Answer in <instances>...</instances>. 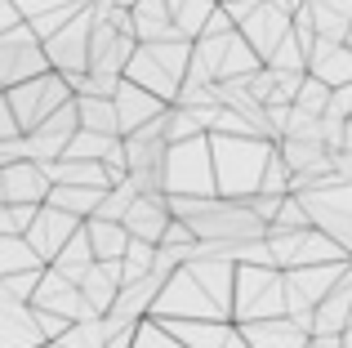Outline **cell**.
Here are the masks:
<instances>
[{"instance_id": "6da1fadb", "label": "cell", "mask_w": 352, "mask_h": 348, "mask_svg": "<svg viewBox=\"0 0 352 348\" xmlns=\"http://www.w3.org/2000/svg\"><path fill=\"white\" fill-rule=\"evenodd\" d=\"M5 103H9V116H14L18 134H27V130H36L45 116L58 112L63 103H72L67 76L45 72V76H32V80H23V85H9L5 89Z\"/></svg>"}, {"instance_id": "7a4b0ae2", "label": "cell", "mask_w": 352, "mask_h": 348, "mask_svg": "<svg viewBox=\"0 0 352 348\" xmlns=\"http://www.w3.org/2000/svg\"><path fill=\"white\" fill-rule=\"evenodd\" d=\"M45 72H50V58H45V45L32 32V23H14L9 32H0V89L23 85Z\"/></svg>"}, {"instance_id": "3957f363", "label": "cell", "mask_w": 352, "mask_h": 348, "mask_svg": "<svg viewBox=\"0 0 352 348\" xmlns=\"http://www.w3.org/2000/svg\"><path fill=\"white\" fill-rule=\"evenodd\" d=\"M23 237H27V246L36 250V259L45 263V259H54V254H58L63 246L76 237V219L63 215V210H54V206H41V210H36V219L27 224Z\"/></svg>"}, {"instance_id": "277c9868", "label": "cell", "mask_w": 352, "mask_h": 348, "mask_svg": "<svg viewBox=\"0 0 352 348\" xmlns=\"http://www.w3.org/2000/svg\"><path fill=\"white\" fill-rule=\"evenodd\" d=\"M0 183H5V206H45V197H50L45 170L27 157L0 166Z\"/></svg>"}, {"instance_id": "5b68a950", "label": "cell", "mask_w": 352, "mask_h": 348, "mask_svg": "<svg viewBox=\"0 0 352 348\" xmlns=\"http://www.w3.org/2000/svg\"><path fill=\"white\" fill-rule=\"evenodd\" d=\"M290 36V9H276V5H258L254 14L245 18V45L258 54V58H272L276 45Z\"/></svg>"}, {"instance_id": "8992f818", "label": "cell", "mask_w": 352, "mask_h": 348, "mask_svg": "<svg viewBox=\"0 0 352 348\" xmlns=\"http://www.w3.org/2000/svg\"><path fill=\"white\" fill-rule=\"evenodd\" d=\"M112 107H116L120 134H129V130H138V125H147V121H156V116H165L161 98H156L152 89H143V85H129V80H120V85H116Z\"/></svg>"}, {"instance_id": "52a82bcc", "label": "cell", "mask_w": 352, "mask_h": 348, "mask_svg": "<svg viewBox=\"0 0 352 348\" xmlns=\"http://www.w3.org/2000/svg\"><path fill=\"white\" fill-rule=\"evenodd\" d=\"M76 290H80V304H85L89 317H94V308H98V313H107L112 299H116V290H120V263H98L94 259L76 277Z\"/></svg>"}, {"instance_id": "ba28073f", "label": "cell", "mask_w": 352, "mask_h": 348, "mask_svg": "<svg viewBox=\"0 0 352 348\" xmlns=\"http://www.w3.org/2000/svg\"><path fill=\"white\" fill-rule=\"evenodd\" d=\"M125 224L129 237H138V241H161L165 224H170V201H165V192H152V197H134V206H129V215L120 219Z\"/></svg>"}, {"instance_id": "9c48e42d", "label": "cell", "mask_w": 352, "mask_h": 348, "mask_svg": "<svg viewBox=\"0 0 352 348\" xmlns=\"http://www.w3.org/2000/svg\"><path fill=\"white\" fill-rule=\"evenodd\" d=\"M250 348H303L308 344V331H303L299 322H290V317H254V326H250L245 335H241Z\"/></svg>"}, {"instance_id": "30bf717a", "label": "cell", "mask_w": 352, "mask_h": 348, "mask_svg": "<svg viewBox=\"0 0 352 348\" xmlns=\"http://www.w3.org/2000/svg\"><path fill=\"white\" fill-rule=\"evenodd\" d=\"M85 241H89V254L98 263H116L129 246V232L125 224H107V219H89L85 224Z\"/></svg>"}, {"instance_id": "8fae6325", "label": "cell", "mask_w": 352, "mask_h": 348, "mask_svg": "<svg viewBox=\"0 0 352 348\" xmlns=\"http://www.w3.org/2000/svg\"><path fill=\"white\" fill-rule=\"evenodd\" d=\"M76 103V121H80V130H94V134H120V125H116V107H112V98H94V94H76L72 98Z\"/></svg>"}, {"instance_id": "7c38bea8", "label": "cell", "mask_w": 352, "mask_h": 348, "mask_svg": "<svg viewBox=\"0 0 352 348\" xmlns=\"http://www.w3.org/2000/svg\"><path fill=\"white\" fill-rule=\"evenodd\" d=\"M0 206H5V201H0Z\"/></svg>"}]
</instances>
